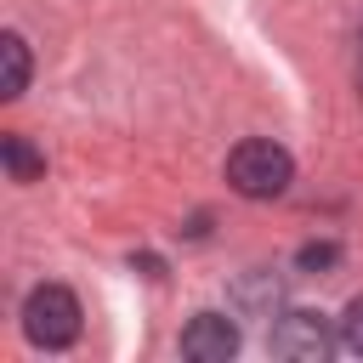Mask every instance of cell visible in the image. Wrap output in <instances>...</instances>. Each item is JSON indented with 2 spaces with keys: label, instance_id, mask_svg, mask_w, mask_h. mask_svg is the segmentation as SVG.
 I'll use <instances>...</instances> for the list:
<instances>
[{
  "label": "cell",
  "instance_id": "6da1fadb",
  "mask_svg": "<svg viewBox=\"0 0 363 363\" xmlns=\"http://www.w3.org/2000/svg\"><path fill=\"white\" fill-rule=\"evenodd\" d=\"M289 182H295V159H289V147L284 142H272V136H244L233 153H227V187L238 193V199H284L289 193Z\"/></svg>",
  "mask_w": 363,
  "mask_h": 363
},
{
  "label": "cell",
  "instance_id": "7a4b0ae2",
  "mask_svg": "<svg viewBox=\"0 0 363 363\" xmlns=\"http://www.w3.org/2000/svg\"><path fill=\"white\" fill-rule=\"evenodd\" d=\"M79 329H85V306H79V295L68 284H34L23 295V335L34 346L62 352V346L79 340Z\"/></svg>",
  "mask_w": 363,
  "mask_h": 363
},
{
  "label": "cell",
  "instance_id": "3957f363",
  "mask_svg": "<svg viewBox=\"0 0 363 363\" xmlns=\"http://www.w3.org/2000/svg\"><path fill=\"white\" fill-rule=\"evenodd\" d=\"M335 346H340V335L329 329V318L323 312H306V306L278 312V323L267 335V352L272 357H289V363H323Z\"/></svg>",
  "mask_w": 363,
  "mask_h": 363
},
{
  "label": "cell",
  "instance_id": "277c9868",
  "mask_svg": "<svg viewBox=\"0 0 363 363\" xmlns=\"http://www.w3.org/2000/svg\"><path fill=\"white\" fill-rule=\"evenodd\" d=\"M182 357H193V363H233L238 357V323L227 312H193V323L182 329Z\"/></svg>",
  "mask_w": 363,
  "mask_h": 363
},
{
  "label": "cell",
  "instance_id": "5b68a950",
  "mask_svg": "<svg viewBox=\"0 0 363 363\" xmlns=\"http://www.w3.org/2000/svg\"><path fill=\"white\" fill-rule=\"evenodd\" d=\"M0 68H6V74H0V96H6V102H17V96L28 91V74H34L28 40H23L17 28H6V34H0Z\"/></svg>",
  "mask_w": 363,
  "mask_h": 363
},
{
  "label": "cell",
  "instance_id": "8992f818",
  "mask_svg": "<svg viewBox=\"0 0 363 363\" xmlns=\"http://www.w3.org/2000/svg\"><path fill=\"white\" fill-rule=\"evenodd\" d=\"M233 301H238L250 318H272V312H278V301H284V289H278V278H272L267 267H250V272L233 284Z\"/></svg>",
  "mask_w": 363,
  "mask_h": 363
},
{
  "label": "cell",
  "instance_id": "52a82bcc",
  "mask_svg": "<svg viewBox=\"0 0 363 363\" xmlns=\"http://www.w3.org/2000/svg\"><path fill=\"white\" fill-rule=\"evenodd\" d=\"M0 164H6V176L11 182H40L45 176V153H34L28 147V136H0Z\"/></svg>",
  "mask_w": 363,
  "mask_h": 363
},
{
  "label": "cell",
  "instance_id": "ba28073f",
  "mask_svg": "<svg viewBox=\"0 0 363 363\" xmlns=\"http://www.w3.org/2000/svg\"><path fill=\"white\" fill-rule=\"evenodd\" d=\"M340 352L363 357V295H352L346 312H340Z\"/></svg>",
  "mask_w": 363,
  "mask_h": 363
},
{
  "label": "cell",
  "instance_id": "9c48e42d",
  "mask_svg": "<svg viewBox=\"0 0 363 363\" xmlns=\"http://www.w3.org/2000/svg\"><path fill=\"white\" fill-rule=\"evenodd\" d=\"M335 261H340V250H335V244H306V250L295 255V267H301V272H323V267H335Z\"/></svg>",
  "mask_w": 363,
  "mask_h": 363
},
{
  "label": "cell",
  "instance_id": "30bf717a",
  "mask_svg": "<svg viewBox=\"0 0 363 363\" xmlns=\"http://www.w3.org/2000/svg\"><path fill=\"white\" fill-rule=\"evenodd\" d=\"M357 96H363V51H357Z\"/></svg>",
  "mask_w": 363,
  "mask_h": 363
}]
</instances>
